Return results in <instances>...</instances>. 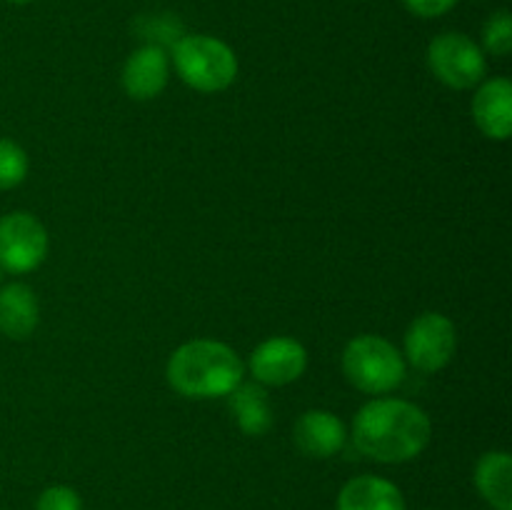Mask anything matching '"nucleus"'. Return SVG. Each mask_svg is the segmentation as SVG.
<instances>
[{
    "label": "nucleus",
    "instance_id": "f257e3e1",
    "mask_svg": "<svg viewBox=\"0 0 512 510\" xmlns=\"http://www.w3.org/2000/svg\"><path fill=\"white\" fill-rule=\"evenodd\" d=\"M433 425L410 400L378 398L358 410L353 423L355 448L378 463H408L430 443Z\"/></svg>",
    "mask_w": 512,
    "mask_h": 510
},
{
    "label": "nucleus",
    "instance_id": "f03ea898",
    "mask_svg": "<svg viewBox=\"0 0 512 510\" xmlns=\"http://www.w3.org/2000/svg\"><path fill=\"white\" fill-rule=\"evenodd\" d=\"M168 383L183 398L208 400L230 395L243 383V360L220 340H190L168 360Z\"/></svg>",
    "mask_w": 512,
    "mask_h": 510
},
{
    "label": "nucleus",
    "instance_id": "7ed1b4c3",
    "mask_svg": "<svg viewBox=\"0 0 512 510\" xmlns=\"http://www.w3.org/2000/svg\"><path fill=\"white\" fill-rule=\"evenodd\" d=\"M170 50L183 83L200 93H220L238 78L233 48L213 35H183Z\"/></svg>",
    "mask_w": 512,
    "mask_h": 510
},
{
    "label": "nucleus",
    "instance_id": "20e7f679",
    "mask_svg": "<svg viewBox=\"0 0 512 510\" xmlns=\"http://www.w3.org/2000/svg\"><path fill=\"white\" fill-rule=\"evenodd\" d=\"M343 373L363 393L385 395L405 380V358L380 335H358L345 345Z\"/></svg>",
    "mask_w": 512,
    "mask_h": 510
},
{
    "label": "nucleus",
    "instance_id": "39448f33",
    "mask_svg": "<svg viewBox=\"0 0 512 510\" xmlns=\"http://www.w3.org/2000/svg\"><path fill=\"white\" fill-rule=\"evenodd\" d=\"M428 65L440 83L455 90L480 85L488 73L485 53L463 33L438 35L428 48Z\"/></svg>",
    "mask_w": 512,
    "mask_h": 510
},
{
    "label": "nucleus",
    "instance_id": "423d86ee",
    "mask_svg": "<svg viewBox=\"0 0 512 510\" xmlns=\"http://www.w3.org/2000/svg\"><path fill=\"white\" fill-rule=\"evenodd\" d=\"M48 255V233L35 215L15 210L0 218V268L25 275L40 268Z\"/></svg>",
    "mask_w": 512,
    "mask_h": 510
},
{
    "label": "nucleus",
    "instance_id": "0eeeda50",
    "mask_svg": "<svg viewBox=\"0 0 512 510\" xmlns=\"http://www.w3.org/2000/svg\"><path fill=\"white\" fill-rule=\"evenodd\" d=\"M458 333L453 320L440 313H423L405 333V358L420 373H438L453 360Z\"/></svg>",
    "mask_w": 512,
    "mask_h": 510
},
{
    "label": "nucleus",
    "instance_id": "6e6552de",
    "mask_svg": "<svg viewBox=\"0 0 512 510\" xmlns=\"http://www.w3.org/2000/svg\"><path fill=\"white\" fill-rule=\"evenodd\" d=\"M253 380L260 385L295 383L308 368V350L295 338H270L253 350L248 360Z\"/></svg>",
    "mask_w": 512,
    "mask_h": 510
},
{
    "label": "nucleus",
    "instance_id": "1a4fd4ad",
    "mask_svg": "<svg viewBox=\"0 0 512 510\" xmlns=\"http://www.w3.org/2000/svg\"><path fill=\"white\" fill-rule=\"evenodd\" d=\"M170 78L168 50L143 45L123 65V88L133 100H153L165 90Z\"/></svg>",
    "mask_w": 512,
    "mask_h": 510
},
{
    "label": "nucleus",
    "instance_id": "9d476101",
    "mask_svg": "<svg viewBox=\"0 0 512 510\" xmlns=\"http://www.w3.org/2000/svg\"><path fill=\"white\" fill-rule=\"evenodd\" d=\"M348 440L345 423L330 410H308L295 423V443L308 458H333Z\"/></svg>",
    "mask_w": 512,
    "mask_h": 510
},
{
    "label": "nucleus",
    "instance_id": "9b49d317",
    "mask_svg": "<svg viewBox=\"0 0 512 510\" xmlns=\"http://www.w3.org/2000/svg\"><path fill=\"white\" fill-rule=\"evenodd\" d=\"M473 118L490 140H508L512 130V83L508 78L485 80L473 98Z\"/></svg>",
    "mask_w": 512,
    "mask_h": 510
},
{
    "label": "nucleus",
    "instance_id": "f8f14e48",
    "mask_svg": "<svg viewBox=\"0 0 512 510\" xmlns=\"http://www.w3.org/2000/svg\"><path fill=\"white\" fill-rule=\"evenodd\" d=\"M40 323V305L35 290L25 283L0 288V333L10 340H25Z\"/></svg>",
    "mask_w": 512,
    "mask_h": 510
},
{
    "label": "nucleus",
    "instance_id": "ddd939ff",
    "mask_svg": "<svg viewBox=\"0 0 512 510\" xmlns=\"http://www.w3.org/2000/svg\"><path fill=\"white\" fill-rule=\"evenodd\" d=\"M338 510H408L400 488L378 475L348 480L338 495Z\"/></svg>",
    "mask_w": 512,
    "mask_h": 510
},
{
    "label": "nucleus",
    "instance_id": "4468645a",
    "mask_svg": "<svg viewBox=\"0 0 512 510\" xmlns=\"http://www.w3.org/2000/svg\"><path fill=\"white\" fill-rule=\"evenodd\" d=\"M475 485L495 510H512V458L505 450H490L475 465Z\"/></svg>",
    "mask_w": 512,
    "mask_h": 510
},
{
    "label": "nucleus",
    "instance_id": "2eb2a0df",
    "mask_svg": "<svg viewBox=\"0 0 512 510\" xmlns=\"http://www.w3.org/2000/svg\"><path fill=\"white\" fill-rule=\"evenodd\" d=\"M230 398V413L245 435H265L273 425V408H270L268 393L260 383H240Z\"/></svg>",
    "mask_w": 512,
    "mask_h": 510
},
{
    "label": "nucleus",
    "instance_id": "dca6fc26",
    "mask_svg": "<svg viewBox=\"0 0 512 510\" xmlns=\"http://www.w3.org/2000/svg\"><path fill=\"white\" fill-rule=\"evenodd\" d=\"M135 33L138 38L145 40V45H155V48H173L180 38H183V25L175 15L158 13V15H143L135 20Z\"/></svg>",
    "mask_w": 512,
    "mask_h": 510
},
{
    "label": "nucleus",
    "instance_id": "f3484780",
    "mask_svg": "<svg viewBox=\"0 0 512 510\" xmlns=\"http://www.w3.org/2000/svg\"><path fill=\"white\" fill-rule=\"evenodd\" d=\"M28 155L18 143L0 138V190L18 188L28 175Z\"/></svg>",
    "mask_w": 512,
    "mask_h": 510
},
{
    "label": "nucleus",
    "instance_id": "a211bd4d",
    "mask_svg": "<svg viewBox=\"0 0 512 510\" xmlns=\"http://www.w3.org/2000/svg\"><path fill=\"white\" fill-rule=\"evenodd\" d=\"M483 45L493 55H508L512 48V18L508 10H498L490 15V20L483 28Z\"/></svg>",
    "mask_w": 512,
    "mask_h": 510
},
{
    "label": "nucleus",
    "instance_id": "6ab92c4d",
    "mask_svg": "<svg viewBox=\"0 0 512 510\" xmlns=\"http://www.w3.org/2000/svg\"><path fill=\"white\" fill-rule=\"evenodd\" d=\"M38 510H83L80 495L68 485H50L40 493Z\"/></svg>",
    "mask_w": 512,
    "mask_h": 510
},
{
    "label": "nucleus",
    "instance_id": "aec40b11",
    "mask_svg": "<svg viewBox=\"0 0 512 510\" xmlns=\"http://www.w3.org/2000/svg\"><path fill=\"white\" fill-rule=\"evenodd\" d=\"M403 3L418 18H438V15H445L448 10H453L458 5V0H403Z\"/></svg>",
    "mask_w": 512,
    "mask_h": 510
},
{
    "label": "nucleus",
    "instance_id": "412c9836",
    "mask_svg": "<svg viewBox=\"0 0 512 510\" xmlns=\"http://www.w3.org/2000/svg\"><path fill=\"white\" fill-rule=\"evenodd\" d=\"M8 3H13V5H28V3H33V0H8Z\"/></svg>",
    "mask_w": 512,
    "mask_h": 510
},
{
    "label": "nucleus",
    "instance_id": "4be33fe9",
    "mask_svg": "<svg viewBox=\"0 0 512 510\" xmlns=\"http://www.w3.org/2000/svg\"><path fill=\"white\" fill-rule=\"evenodd\" d=\"M3 275H5V270L0 268V285H3Z\"/></svg>",
    "mask_w": 512,
    "mask_h": 510
}]
</instances>
